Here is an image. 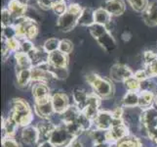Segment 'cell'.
Returning <instances> with one entry per match:
<instances>
[{
  "instance_id": "6da1fadb",
  "label": "cell",
  "mask_w": 157,
  "mask_h": 147,
  "mask_svg": "<svg viewBox=\"0 0 157 147\" xmlns=\"http://www.w3.org/2000/svg\"><path fill=\"white\" fill-rule=\"evenodd\" d=\"M86 83L91 88L92 91L99 95L101 99H108L114 97L115 84L109 79L102 77L97 73H88L86 75Z\"/></svg>"
},
{
  "instance_id": "7a4b0ae2",
  "label": "cell",
  "mask_w": 157,
  "mask_h": 147,
  "mask_svg": "<svg viewBox=\"0 0 157 147\" xmlns=\"http://www.w3.org/2000/svg\"><path fill=\"white\" fill-rule=\"evenodd\" d=\"M89 31L94 39L98 42V44L106 53H111L116 49V40L111 35V31L105 26L94 24L89 28Z\"/></svg>"
},
{
  "instance_id": "3957f363",
  "label": "cell",
  "mask_w": 157,
  "mask_h": 147,
  "mask_svg": "<svg viewBox=\"0 0 157 147\" xmlns=\"http://www.w3.org/2000/svg\"><path fill=\"white\" fill-rule=\"evenodd\" d=\"M83 8L76 3H71L68 5L67 11L62 16H59L57 21V27L59 31L63 32H68L72 31L75 26L78 25V20Z\"/></svg>"
},
{
  "instance_id": "277c9868",
  "label": "cell",
  "mask_w": 157,
  "mask_h": 147,
  "mask_svg": "<svg viewBox=\"0 0 157 147\" xmlns=\"http://www.w3.org/2000/svg\"><path fill=\"white\" fill-rule=\"evenodd\" d=\"M73 135H71L66 128V125L62 124L57 126L51 134L50 141L56 147H68L74 140Z\"/></svg>"
},
{
  "instance_id": "5b68a950",
  "label": "cell",
  "mask_w": 157,
  "mask_h": 147,
  "mask_svg": "<svg viewBox=\"0 0 157 147\" xmlns=\"http://www.w3.org/2000/svg\"><path fill=\"white\" fill-rule=\"evenodd\" d=\"M131 134L129 128L123 122L122 119H114L112 127L109 130H107L106 137L107 142L109 143H116L120 139L126 137L127 135Z\"/></svg>"
},
{
  "instance_id": "8992f818",
  "label": "cell",
  "mask_w": 157,
  "mask_h": 147,
  "mask_svg": "<svg viewBox=\"0 0 157 147\" xmlns=\"http://www.w3.org/2000/svg\"><path fill=\"white\" fill-rule=\"evenodd\" d=\"M33 112L34 115L40 120H51L56 114L52 104L51 97L33 101Z\"/></svg>"
},
{
  "instance_id": "52a82bcc",
  "label": "cell",
  "mask_w": 157,
  "mask_h": 147,
  "mask_svg": "<svg viewBox=\"0 0 157 147\" xmlns=\"http://www.w3.org/2000/svg\"><path fill=\"white\" fill-rule=\"evenodd\" d=\"M134 74H135L134 71L130 67H128L127 65L122 63H116L114 65H112L110 68L109 79L113 83L123 84L128 79L132 78Z\"/></svg>"
},
{
  "instance_id": "ba28073f",
  "label": "cell",
  "mask_w": 157,
  "mask_h": 147,
  "mask_svg": "<svg viewBox=\"0 0 157 147\" xmlns=\"http://www.w3.org/2000/svg\"><path fill=\"white\" fill-rule=\"evenodd\" d=\"M51 100L56 114H63L67 109L72 104L70 102L68 95L63 90H52Z\"/></svg>"
},
{
  "instance_id": "9c48e42d",
  "label": "cell",
  "mask_w": 157,
  "mask_h": 147,
  "mask_svg": "<svg viewBox=\"0 0 157 147\" xmlns=\"http://www.w3.org/2000/svg\"><path fill=\"white\" fill-rule=\"evenodd\" d=\"M20 141L25 145L36 147L39 141V133L34 125H30L20 129Z\"/></svg>"
},
{
  "instance_id": "30bf717a",
  "label": "cell",
  "mask_w": 157,
  "mask_h": 147,
  "mask_svg": "<svg viewBox=\"0 0 157 147\" xmlns=\"http://www.w3.org/2000/svg\"><path fill=\"white\" fill-rule=\"evenodd\" d=\"M113 122H114V117L112 116L111 111L101 109L97 117L93 120V128L102 130H109Z\"/></svg>"
},
{
  "instance_id": "8fae6325",
  "label": "cell",
  "mask_w": 157,
  "mask_h": 147,
  "mask_svg": "<svg viewBox=\"0 0 157 147\" xmlns=\"http://www.w3.org/2000/svg\"><path fill=\"white\" fill-rule=\"evenodd\" d=\"M34 126L37 128V129H38V133H39L38 143L43 142V141H46V140H50L53 130L56 128V125L54 124L51 120L38 119V121L36 122Z\"/></svg>"
},
{
  "instance_id": "7c38bea8",
  "label": "cell",
  "mask_w": 157,
  "mask_h": 147,
  "mask_svg": "<svg viewBox=\"0 0 157 147\" xmlns=\"http://www.w3.org/2000/svg\"><path fill=\"white\" fill-rule=\"evenodd\" d=\"M30 91L33 101L46 99V98L51 97L52 94V89L50 85L45 83H33L31 84Z\"/></svg>"
},
{
  "instance_id": "4fadbf2b",
  "label": "cell",
  "mask_w": 157,
  "mask_h": 147,
  "mask_svg": "<svg viewBox=\"0 0 157 147\" xmlns=\"http://www.w3.org/2000/svg\"><path fill=\"white\" fill-rule=\"evenodd\" d=\"M89 93L87 90L83 88H74L71 92V97H72V104L76 106L79 110L82 112L83 109L86 107L89 99Z\"/></svg>"
},
{
  "instance_id": "5bb4252c",
  "label": "cell",
  "mask_w": 157,
  "mask_h": 147,
  "mask_svg": "<svg viewBox=\"0 0 157 147\" xmlns=\"http://www.w3.org/2000/svg\"><path fill=\"white\" fill-rule=\"evenodd\" d=\"M143 19L148 27L152 28L157 26V0L149 2L147 8L143 12Z\"/></svg>"
},
{
  "instance_id": "9a60e30c",
  "label": "cell",
  "mask_w": 157,
  "mask_h": 147,
  "mask_svg": "<svg viewBox=\"0 0 157 147\" xmlns=\"http://www.w3.org/2000/svg\"><path fill=\"white\" fill-rule=\"evenodd\" d=\"M16 81L20 89L26 90L29 88H31L32 84V76L31 69H25L16 71Z\"/></svg>"
},
{
  "instance_id": "2e32d148",
  "label": "cell",
  "mask_w": 157,
  "mask_h": 147,
  "mask_svg": "<svg viewBox=\"0 0 157 147\" xmlns=\"http://www.w3.org/2000/svg\"><path fill=\"white\" fill-rule=\"evenodd\" d=\"M104 8L111 16H120L126 10V4L124 0H106Z\"/></svg>"
},
{
  "instance_id": "e0dca14e",
  "label": "cell",
  "mask_w": 157,
  "mask_h": 147,
  "mask_svg": "<svg viewBox=\"0 0 157 147\" xmlns=\"http://www.w3.org/2000/svg\"><path fill=\"white\" fill-rule=\"evenodd\" d=\"M51 66L59 68H67L68 66V55L57 50L49 54V61Z\"/></svg>"
},
{
  "instance_id": "ac0fdd59",
  "label": "cell",
  "mask_w": 157,
  "mask_h": 147,
  "mask_svg": "<svg viewBox=\"0 0 157 147\" xmlns=\"http://www.w3.org/2000/svg\"><path fill=\"white\" fill-rule=\"evenodd\" d=\"M1 128L3 130V135H10V137H16L18 130L21 129V128L17 125L14 121V119L12 117H8L6 118H2L1 120Z\"/></svg>"
},
{
  "instance_id": "d6986e66",
  "label": "cell",
  "mask_w": 157,
  "mask_h": 147,
  "mask_svg": "<svg viewBox=\"0 0 157 147\" xmlns=\"http://www.w3.org/2000/svg\"><path fill=\"white\" fill-rule=\"evenodd\" d=\"M7 9L12 14L14 19L25 17V14L26 12V4L25 2H21V0H10Z\"/></svg>"
},
{
  "instance_id": "ffe728a7",
  "label": "cell",
  "mask_w": 157,
  "mask_h": 147,
  "mask_svg": "<svg viewBox=\"0 0 157 147\" xmlns=\"http://www.w3.org/2000/svg\"><path fill=\"white\" fill-rule=\"evenodd\" d=\"M155 95L156 93L153 91H140L139 107L142 110L153 107L155 104Z\"/></svg>"
},
{
  "instance_id": "44dd1931",
  "label": "cell",
  "mask_w": 157,
  "mask_h": 147,
  "mask_svg": "<svg viewBox=\"0 0 157 147\" xmlns=\"http://www.w3.org/2000/svg\"><path fill=\"white\" fill-rule=\"evenodd\" d=\"M14 57L16 60V71L33 68L30 57L28 53H25L23 51H18L15 53Z\"/></svg>"
},
{
  "instance_id": "7402d4cb",
  "label": "cell",
  "mask_w": 157,
  "mask_h": 147,
  "mask_svg": "<svg viewBox=\"0 0 157 147\" xmlns=\"http://www.w3.org/2000/svg\"><path fill=\"white\" fill-rule=\"evenodd\" d=\"M115 145L116 147H144L143 139L132 133L117 141Z\"/></svg>"
},
{
  "instance_id": "603a6c76",
  "label": "cell",
  "mask_w": 157,
  "mask_h": 147,
  "mask_svg": "<svg viewBox=\"0 0 157 147\" xmlns=\"http://www.w3.org/2000/svg\"><path fill=\"white\" fill-rule=\"evenodd\" d=\"M140 92L127 91L120 100V105L123 108H136L139 107Z\"/></svg>"
},
{
  "instance_id": "cb8c5ba5",
  "label": "cell",
  "mask_w": 157,
  "mask_h": 147,
  "mask_svg": "<svg viewBox=\"0 0 157 147\" xmlns=\"http://www.w3.org/2000/svg\"><path fill=\"white\" fill-rule=\"evenodd\" d=\"M80 113L81 111L74 104H71L63 114H61L63 124H69V123L76 122Z\"/></svg>"
},
{
  "instance_id": "d4e9b609",
  "label": "cell",
  "mask_w": 157,
  "mask_h": 147,
  "mask_svg": "<svg viewBox=\"0 0 157 147\" xmlns=\"http://www.w3.org/2000/svg\"><path fill=\"white\" fill-rule=\"evenodd\" d=\"M94 13H95V10H92L91 8H88V7L83 8V11L78 20V25L90 28L92 25L95 24Z\"/></svg>"
},
{
  "instance_id": "484cf974",
  "label": "cell",
  "mask_w": 157,
  "mask_h": 147,
  "mask_svg": "<svg viewBox=\"0 0 157 147\" xmlns=\"http://www.w3.org/2000/svg\"><path fill=\"white\" fill-rule=\"evenodd\" d=\"M94 16H95V24L102 25L105 27H107V25L111 22V17H112L104 7L96 9Z\"/></svg>"
},
{
  "instance_id": "4316f807",
  "label": "cell",
  "mask_w": 157,
  "mask_h": 147,
  "mask_svg": "<svg viewBox=\"0 0 157 147\" xmlns=\"http://www.w3.org/2000/svg\"><path fill=\"white\" fill-rule=\"evenodd\" d=\"M49 71L52 73L57 80H63L67 79L69 72L67 68H59V67H53L49 64Z\"/></svg>"
},
{
  "instance_id": "83f0119b",
  "label": "cell",
  "mask_w": 157,
  "mask_h": 147,
  "mask_svg": "<svg viewBox=\"0 0 157 147\" xmlns=\"http://www.w3.org/2000/svg\"><path fill=\"white\" fill-rule=\"evenodd\" d=\"M76 123L79 125V127L81 128V129H82L84 133H87L90 129H93V121H92L91 119H89L82 112L80 113Z\"/></svg>"
},
{
  "instance_id": "f1b7e54d",
  "label": "cell",
  "mask_w": 157,
  "mask_h": 147,
  "mask_svg": "<svg viewBox=\"0 0 157 147\" xmlns=\"http://www.w3.org/2000/svg\"><path fill=\"white\" fill-rule=\"evenodd\" d=\"M59 42H61V40L56 39V37H51V39H48L44 42V44H43L42 48L44 49V50L48 54H50L52 52H55V51L59 50Z\"/></svg>"
},
{
  "instance_id": "f546056e",
  "label": "cell",
  "mask_w": 157,
  "mask_h": 147,
  "mask_svg": "<svg viewBox=\"0 0 157 147\" xmlns=\"http://www.w3.org/2000/svg\"><path fill=\"white\" fill-rule=\"evenodd\" d=\"M124 88L126 89V91H135V92H140V81L137 80L136 78L133 77L128 79L123 83Z\"/></svg>"
},
{
  "instance_id": "4dcf8cb0",
  "label": "cell",
  "mask_w": 157,
  "mask_h": 147,
  "mask_svg": "<svg viewBox=\"0 0 157 147\" xmlns=\"http://www.w3.org/2000/svg\"><path fill=\"white\" fill-rule=\"evenodd\" d=\"M127 1L132 9L138 13H143L149 4L148 0H127Z\"/></svg>"
},
{
  "instance_id": "1f68e13d",
  "label": "cell",
  "mask_w": 157,
  "mask_h": 147,
  "mask_svg": "<svg viewBox=\"0 0 157 147\" xmlns=\"http://www.w3.org/2000/svg\"><path fill=\"white\" fill-rule=\"evenodd\" d=\"M1 145L2 147H23L21 141L16 138V137H10V135H3Z\"/></svg>"
},
{
  "instance_id": "d6a6232c",
  "label": "cell",
  "mask_w": 157,
  "mask_h": 147,
  "mask_svg": "<svg viewBox=\"0 0 157 147\" xmlns=\"http://www.w3.org/2000/svg\"><path fill=\"white\" fill-rule=\"evenodd\" d=\"M67 8H68V6L67 5V3H66L64 0H59V1L54 3L52 10L54 11V13L57 14L59 17V16H62L63 14H64L67 12Z\"/></svg>"
},
{
  "instance_id": "836d02e7",
  "label": "cell",
  "mask_w": 157,
  "mask_h": 147,
  "mask_svg": "<svg viewBox=\"0 0 157 147\" xmlns=\"http://www.w3.org/2000/svg\"><path fill=\"white\" fill-rule=\"evenodd\" d=\"M59 50L67 54V55H69L70 53L72 52L73 50V43L72 41H70L67 39H61V42H59Z\"/></svg>"
},
{
  "instance_id": "e575fe53",
  "label": "cell",
  "mask_w": 157,
  "mask_h": 147,
  "mask_svg": "<svg viewBox=\"0 0 157 147\" xmlns=\"http://www.w3.org/2000/svg\"><path fill=\"white\" fill-rule=\"evenodd\" d=\"M12 14L10 13V11L7 8H4L1 11V26L2 28H6V27L12 26Z\"/></svg>"
},
{
  "instance_id": "d590c367",
  "label": "cell",
  "mask_w": 157,
  "mask_h": 147,
  "mask_svg": "<svg viewBox=\"0 0 157 147\" xmlns=\"http://www.w3.org/2000/svg\"><path fill=\"white\" fill-rule=\"evenodd\" d=\"M14 37H17V32H16V29L13 25L6 27V28H2V39H11Z\"/></svg>"
},
{
  "instance_id": "8d00e7d4",
  "label": "cell",
  "mask_w": 157,
  "mask_h": 147,
  "mask_svg": "<svg viewBox=\"0 0 157 147\" xmlns=\"http://www.w3.org/2000/svg\"><path fill=\"white\" fill-rule=\"evenodd\" d=\"M144 65L151 64L157 61V52L153 50H147L144 53Z\"/></svg>"
},
{
  "instance_id": "74e56055",
  "label": "cell",
  "mask_w": 157,
  "mask_h": 147,
  "mask_svg": "<svg viewBox=\"0 0 157 147\" xmlns=\"http://www.w3.org/2000/svg\"><path fill=\"white\" fill-rule=\"evenodd\" d=\"M35 46L33 43L31 42V40L29 39H21V50L25 53H30L32 50H34Z\"/></svg>"
},
{
  "instance_id": "f35d334b",
  "label": "cell",
  "mask_w": 157,
  "mask_h": 147,
  "mask_svg": "<svg viewBox=\"0 0 157 147\" xmlns=\"http://www.w3.org/2000/svg\"><path fill=\"white\" fill-rule=\"evenodd\" d=\"M134 77L136 78L137 80H139L140 81H144V80H147V79H150L147 72L145 71L144 68L137 70L136 72H135V74H134Z\"/></svg>"
},
{
  "instance_id": "ab89813d",
  "label": "cell",
  "mask_w": 157,
  "mask_h": 147,
  "mask_svg": "<svg viewBox=\"0 0 157 147\" xmlns=\"http://www.w3.org/2000/svg\"><path fill=\"white\" fill-rule=\"evenodd\" d=\"M36 3L38 4V6L43 10H50L53 8L54 3L51 0H35Z\"/></svg>"
},
{
  "instance_id": "60d3db41",
  "label": "cell",
  "mask_w": 157,
  "mask_h": 147,
  "mask_svg": "<svg viewBox=\"0 0 157 147\" xmlns=\"http://www.w3.org/2000/svg\"><path fill=\"white\" fill-rule=\"evenodd\" d=\"M36 147H56L54 145L50 140H46V141H43V142H40L36 145Z\"/></svg>"
},
{
  "instance_id": "b9f144b4",
  "label": "cell",
  "mask_w": 157,
  "mask_h": 147,
  "mask_svg": "<svg viewBox=\"0 0 157 147\" xmlns=\"http://www.w3.org/2000/svg\"><path fill=\"white\" fill-rule=\"evenodd\" d=\"M109 142H97V143H93L91 147H110Z\"/></svg>"
},
{
  "instance_id": "7bdbcfd3",
  "label": "cell",
  "mask_w": 157,
  "mask_h": 147,
  "mask_svg": "<svg viewBox=\"0 0 157 147\" xmlns=\"http://www.w3.org/2000/svg\"><path fill=\"white\" fill-rule=\"evenodd\" d=\"M121 37H122V39H123L124 41H129L130 39H131V35H130V32L125 31L124 34H122Z\"/></svg>"
},
{
  "instance_id": "ee69618b",
  "label": "cell",
  "mask_w": 157,
  "mask_h": 147,
  "mask_svg": "<svg viewBox=\"0 0 157 147\" xmlns=\"http://www.w3.org/2000/svg\"><path fill=\"white\" fill-rule=\"evenodd\" d=\"M51 1H52L53 3H55V2H57V1H59V0H51Z\"/></svg>"
}]
</instances>
